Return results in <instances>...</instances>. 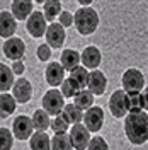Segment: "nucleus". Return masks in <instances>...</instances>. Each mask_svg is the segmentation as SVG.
Listing matches in <instances>:
<instances>
[{"mask_svg":"<svg viewBox=\"0 0 148 150\" xmlns=\"http://www.w3.org/2000/svg\"><path fill=\"white\" fill-rule=\"evenodd\" d=\"M85 150H109V145L102 137H94V138H90Z\"/></svg>","mask_w":148,"mask_h":150,"instance_id":"32","label":"nucleus"},{"mask_svg":"<svg viewBox=\"0 0 148 150\" xmlns=\"http://www.w3.org/2000/svg\"><path fill=\"white\" fill-rule=\"evenodd\" d=\"M31 150H51V140L44 131H36L29 138Z\"/></svg>","mask_w":148,"mask_h":150,"instance_id":"20","label":"nucleus"},{"mask_svg":"<svg viewBox=\"0 0 148 150\" xmlns=\"http://www.w3.org/2000/svg\"><path fill=\"white\" fill-rule=\"evenodd\" d=\"M73 99H75L73 104L80 109V111H87L89 108H92V106H94V96L89 92V91H85V89H82V91L73 97Z\"/></svg>","mask_w":148,"mask_h":150,"instance_id":"26","label":"nucleus"},{"mask_svg":"<svg viewBox=\"0 0 148 150\" xmlns=\"http://www.w3.org/2000/svg\"><path fill=\"white\" fill-rule=\"evenodd\" d=\"M73 24L78 34L89 36L95 33V29L99 28V14L90 7H82L73 14Z\"/></svg>","mask_w":148,"mask_h":150,"instance_id":"2","label":"nucleus"},{"mask_svg":"<svg viewBox=\"0 0 148 150\" xmlns=\"http://www.w3.org/2000/svg\"><path fill=\"white\" fill-rule=\"evenodd\" d=\"M10 14L17 21H27V17L32 14V2L31 0H16V2H12V12Z\"/></svg>","mask_w":148,"mask_h":150,"instance_id":"17","label":"nucleus"},{"mask_svg":"<svg viewBox=\"0 0 148 150\" xmlns=\"http://www.w3.org/2000/svg\"><path fill=\"white\" fill-rule=\"evenodd\" d=\"M44 36H46V41H48V46L49 48H58L63 46V43H65V29L61 28L58 22H51L49 26L46 28V33H44Z\"/></svg>","mask_w":148,"mask_h":150,"instance_id":"10","label":"nucleus"},{"mask_svg":"<svg viewBox=\"0 0 148 150\" xmlns=\"http://www.w3.org/2000/svg\"><path fill=\"white\" fill-rule=\"evenodd\" d=\"M31 121H32V126L36 128V131H46L49 128V125H51L49 114L44 109H36V112L31 118Z\"/></svg>","mask_w":148,"mask_h":150,"instance_id":"22","label":"nucleus"},{"mask_svg":"<svg viewBox=\"0 0 148 150\" xmlns=\"http://www.w3.org/2000/svg\"><path fill=\"white\" fill-rule=\"evenodd\" d=\"M68 138H70V143L75 150H85L89 142H90V131L82 123H77L72 126V130L68 133Z\"/></svg>","mask_w":148,"mask_h":150,"instance_id":"6","label":"nucleus"},{"mask_svg":"<svg viewBox=\"0 0 148 150\" xmlns=\"http://www.w3.org/2000/svg\"><path fill=\"white\" fill-rule=\"evenodd\" d=\"M17 29V22L10 12H0V36L2 38H12Z\"/></svg>","mask_w":148,"mask_h":150,"instance_id":"16","label":"nucleus"},{"mask_svg":"<svg viewBox=\"0 0 148 150\" xmlns=\"http://www.w3.org/2000/svg\"><path fill=\"white\" fill-rule=\"evenodd\" d=\"M60 65L63 67V70L72 72L73 68L80 65V53L75 51V50H65L61 53V60H60Z\"/></svg>","mask_w":148,"mask_h":150,"instance_id":"19","label":"nucleus"},{"mask_svg":"<svg viewBox=\"0 0 148 150\" xmlns=\"http://www.w3.org/2000/svg\"><path fill=\"white\" fill-rule=\"evenodd\" d=\"M61 12V4L58 0H46L44 5H43V16L46 21L49 22H55V17L60 16Z\"/></svg>","mask_w":148,"mask_h":150,"instance_id":"24","label":"nucleus"},{"mask_svg":"<svg viewBox=\"0 0 148 150\" xmlns=\"http://www.w3.org/2000/svg\"><path fill=\"white\" fill-rule=\"evenodd\" d=\"M43 109L48 112V114H51V116H58V114H61L63 111V108H65V97L61 96L60 91H56V89H49L44 96H43Z\"/></svg>","mask_w":148,"mask_h":150,"instance_id":"3","label":"nucleus"},{"mask_svg":"<svg viewBox=\"0 0 148 150\" xmlns=\"http://www.w3.org/2000/svg\"><path fill=\"white\" fill-rule=\"evenodd\" d=\"M32 130H34V126H32L31 118L20 114V116H17V118L14 120V125H12V135H14L17 140H27V138H31Z\"/></svg>","mask_w":148,"mask_h":150,"instance_id":"9","label":"nucleus"},{"mask_svg":"<svg viewBox=\"0 0 148 150\" xmlns=\"http://www.w3.org/2000/svg\"><path fill=\"white\" fill-rule=\"evenodd\" d=\"M61 96L63 97H75L77 94L80 92V87L75 84L72 79H66V80H63V84H61Z\"/></svg>","mask_w":148,"mask_h":150,"instance_id":"29","label":"nucleus"},{"mask_svg":"<svg viewBox=\"0 0 148 150\" xmlns=\"http://www.w3.org/2000/svg\"><path fill=\"white\" fill-rule=\"evenodd\" d=\"M44 77H46L48 84L51 85L53 89H56L58 85H61L63 80H65V70H63V67L60 65L58 62H51V63L46 67Z\"/></svg>","mask_w":148,"mask_h":150,"instance_id":"14","label":"nucleus"},{"mask_svg":"<svg viewBox=\"0 0 148 150\" xmlns=\"http://www.w3.org/2000/svg\"><path fill=\"white\" fill-rule=\"evenodd\" d=\"M70 79H72L75 84L80 87V91H82V89H85V87H87V80H89V70L78 65L77 68H73V70L70 72Z\"/></svg>","mask_w":148,"mask_h":150,"instance_id":"27","label":"nucleus"},{"mask_svg":"<svg viewBox=\"0 0 148 150\" xmlns=\"http://www.w3.org/2000/svg\"><path fill=\"white\" fill-rule=\"evenodd\" d=\"M46 19L41 12H32L27 17V33L32 38H41L46 33Z\"/></svg>","mask_w":148,"mask_h":150,"instance_id":"13","label":"nucleus"},{"mask_svg":"<svg viewBox=\"0 0 148 150\" xmlns=\"http://www.w3.org/2000/svg\"><path fill=\"white\" fill-rule=\"evenodd\" d=\"M58 24L63 29L70 28V26L73 24V14H70V12H60V16H58Z\"/></svg>","mask_w":148,"mask_h":150,"instance_id":"33","label":"nucleus"},{"mask_svg":"<svg viewBox=\"0 0 148 150\" xmlns=\"http://www.w3.org/2000/svg\"><path fill=\"white\" fill-rule=\"evenodd\" d=\"M124 133L128 140L135 145H143L148 140V114L141 112H128L124 116Z\"/></svg>","mask_w":148,"mask_h":150,"instance_id":"1","label":"nucleus"},{"mask_svg":"<svg viewBox=\"0 0 148 150\" xmlns=\"http://www.w3.org/2000/svg\"><path fill=\"white\" fill-rule=\"evenodd\" d=\"M51 128H53V131L56 133H66V130H68V123L65 121V118L61 116V114H58V116H55V120L51 121V125H49Z\"/></svg>","mask_w":148,"mask_h":150,"instance_id":"31","label":"nucleus"},{"mask_svg":"<svg viewBox=\"0 0 148 150\" xmlns=\"http://www.w3.org/2000/svg\"><path fill=\"white\" fill-rule=\"evenodd\" d=\"M14 135L9 128H0V150H12Z\"/></svg>","mask_w":148,"mask_h":150,"instance_id":"30","label":"nucleus"},{"mask_svg":"<svg viewBox=\"0 0 148 150\" xmlns=\"http://www.w3.org/2000/svg\"><path fill=\"white\" fill-rule=\"evenodd\" d=\"M80 60H82L83 68H92V70H97V67L101 65L102 55H101V51H99V48H95V46H87V48L82 51Z\"/></svg>","mask_w":148,"mask_h":150,"instance_id":"15","label":"nucleus"},{"mask_svg":"<svg viewBox=\"0 0 148 150\" xmlns=\"http://www.w3.org/2000/svg\"><path fill=\"white\" fill-rule=\"evenodd\" d=\"M16 111V99L10 94H2L0 96V118H9Z\"/></svg>","mask_w":148,"mask_h":150,"instance_id":"23","label":"nucleus"},{"mask_svg":"<svg viewBox=\"0 0 148 150\" xmlns=\"http://www.w3.org/2000/svg\"><path fill=\"white\" fill-rule=\"evenodd\" d=\"M26 53V45L20 38H9L5 43H4V55L7 56L12 62H19L24 58Z\"/></svg>","mask_w":148,"mask_h":150,"instance_id":"7","label":"nucleus"},{"mask_svg":"<svg viewBox=\"0 0 148 150\" xmlns=\"http://www.w3.org/2000/svg\"><path fill=\"white\" fill-rule=\"evenodd\" d=\"M109 109L114 118H124L128 114V97L124 91H114L109 99Z\"/></svg>","mask_w":148,"mask_h":150,"instance_id":"8","label":"nucleus"},{"mask_svg":"<svg viewBox=\"0 0 148 150\" xmlns=\"http://www.w3.org/2000/svg\"><path fill=\"white\" fill-rule=\"evenodd\" d=\"M83 126L92 133H97V131L102 128L104 125V109L99 108V106H92L89 108L87 111L83 112Z\"/></svg>","mask_w":148,"mask_h":150,"instance_id":"5","label":"nucleus"},{"mask_svg":"<svg viewBox=\"0 0 148 150\" xmlns=\"http://www.w3.org/2000/svg\"><path fill=\"white\" fill-rule=\"evenodd\" d=\"M24 63H22V60H19V62H14V65H12V74L14 75H20L24 72Z\"/></svg>","mask_w":148,"mask_h":150,"instance_id":"35","label":"nucleus"},{"mask_svg":"<svg viewBox=\"0 0 148 150\" xmlns=\"http://www.w3.org/2000/svg\"><path fill=\"white\" fill-rule=\"evenodd\" d=\"M61 116L65 118V121L68 125H77V123L82 121V111L75 106V104H65Z\"/></svg>","mask_w":148,"mask_h":150,"instance_id":"25","label":"nucleus"},{"mask_svg":"<svg viewBox=\"0 0 148 150\" xmlns=\"http://www.w3.org/2000/svg\"><path fill=\"white\" fill-rule=\"evenodd\" d=\"M12 89H14V99H16V103H20V104H26L31 101V97H32V85L29 82L27 79H19L14 82L12 85Z\"/></svg>","mask_w":148,"mask_h":150,"instance_id":"12","label":"nucleus"},{"mask_svg":"<svg viewBox=\"0 0 148 150\" xmlns=\"http://www.w3.org/2000/svg\"><path fill=\"white\" fill-rule=\"evenodd\" d=\"M14 74H12V68L7 67L5 63H0V92H7L9 89H12L14 85Z\"/></svg>","mask_w":148,"mask_h":150,"instance_id":"21","label":"nucleus"},{"mask_svg":"<svg viewBox=\"0 0 148 150\" xmlns=\"http://www.w3.org/2000/svg\"><path fill=\"white\" fill-rule=\"evenodd\" d=\"M145 87V77L138 68H128L123 74V91L126 94L140 92Z\"/></svg>","mask_w":148,"mask_h":150,"instance_id":"4","label":"nucleus"},{"mask_svg":"<svg viewBox=\"0 0 148 150\" xmlns=\"http://www.w3.org/2000/svg\"><path fill=\"white\" fill-rule=\"evenodd\" d=\"M87 87H89V92L92 94V96H102V94L106 92V87H107V79H106V75L102 74L101 70H92V72H89Z\"/></svg>","mask_w":148,"mask_h":150,"instance_id":"11","label":"nucleus"},{"mask_svg":"<svg viewBox=\"0 0 148 150\" xmlns=\"http://www.w3.org/2000/svg\"><path fill=\"white\" fill-rule=\"evenodd\" d=\"M128 97V112H141L147 109V92H130L126 94Z\"/></svg>","mask_w":148,"mask_h":150,"instance_id":"18","label":"nucleus"},{"mask_svg":"<svg viewBox=\"0 0 148 150\" xmlns=\"http://www.w3.org/2000/svg\"><path fill=\"white\" fill-rule=\"evenodd\" d=\"M51 150H73L66 133H56L51 138Z\"/></svg>","mask_w":148,"mask_h":150,"instance_id":"28","label":"nucleus"},{"mask_svg":"<svg viewBox=\"0 0 148 150\" xmlns=\"http://www.w3.org/2000/svg\"><path fill=\"white\" fill-rule=\"evenodd\" d=\"M49 56H51V48L48 46V45H39V46H37V58H39L41 62L49 60Z\"/></svg>","mask_w":148,"mask_h":150,"instance_id":"34","label":"nucleus"}]
</instances>
